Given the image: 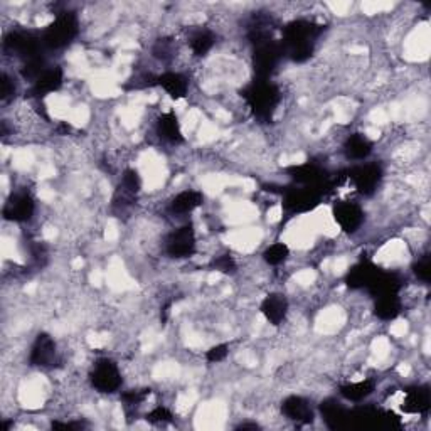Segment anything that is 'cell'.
<instances>
[{"label": "cell", "instance_id": "ba28073f", "mask_svg": "<svg viewBox=\"0 0 431 431\" xmlns=\"http://www.w3.org/2000/svg\"><path fill=\"white\" fill-rule=\"evenodd\" d=\"M349 179L356 185V189L364 196H370L377 189L382 179V170L377 163H364L357 165L349 172Z\"/></svg>", "mask_w": 431, "mask_h": 431}, {"label": "cell", "instance_id": "e575fe53", "mask_svg": "<svg viewBox=\"0 0 431 431\" xmlns=\"http://www.w3.org/2000/svg\"><path fill=\"white\" fill-rule=\"evenodd\" d=\"M227 352H230V347L226 344H219V346L211 347L206 357H208L209 362H221L227 357Z\"/></svg>", "mask_w": 431, "mask_h": 431}, {"label": "cell", "instance_id": "83f0119b", "mask_svg": "<svg viewBox=\"0 0 431 431\" xmlns=\"http://www.w3.org/2000/svg\"><path fill=\"white\" fill-rule=\"evenodd\" d=\"M214 46V36L209 31H199L196 32L191 39V49L196 56L208 54Z\"/></svg>", "mask_w": 431, "mask_h": 431}, {"label": "cell", "instance_id": "e0dca14e", "mask_svg": "<svg viewBox=\"0 0 431 431\" xmlns=\"http://www.w3.org/2000/svg\"><path fill=\"white\" fill-rule=\"evenodd\" d=\"M63 77L64 76L61 68H49V70H46L36 81H34L31 93L34 96L41 98L49 93L58 92L63 85Z\"/></svg>", "mask_w": 431, "mask_h": 431}, {"label": "cell", "instance_id": "1f68e13d", "mask_svg": "<svg viewBox=\"0 0 431 431\" xmlns=\"http://www.w3.org/2000/svg\"><path fill=\"white\" fill-rule=\"evenodd\" d=\"M172 418H174L172 416V413L163 406L155 408L146 415V420H149L150 423H170Z\"/></svg>", "mask_w": 431, "mask_h": 431}, {"label": "cell", "instance_id": "cb8c5ba5", "mask_svg": "<svg viewBox=\"0 0 431 431\" xmlns=\"http://www.w3.org/2000/svg\"><path fill=\"white\" fill-rule=\"evenodd\" d=\"M202 204V194L197 191H184L177 194L174 199L170 201L169 208L172 213L175 214H187L192 213L194 209H197Z\"/></svg>", "mask_w": 431, "mask_h": 431}, {"label": "cell", "instance_id": "7402d4cb", "mask_svg": "<svg viewBox=\"0 0 431 431\" xmlns=\"http://www.w3.org/2000/svg\"><path fill=\"white\" fill-rule=\"evenodd\" d=\"M344 152H346V157L352 161H364L373 152V144L362 133H354L344 144Z\"/></svg>", "mask_w": 431, "mask_h": 431}, {"label": "cell", "instance_id": "8d00e7d4", "mask_svg": "<svg viewBox=\"0 0 431 431\" xmlns=\"http://www.w3.org/2000/svg\"><path fill=\"white\" fill-rule=\"evenodd\" d=\"M248 428L258 430V425H241V426H239V430H248Z\"/></svg>", "mask_w": 431, "mask_h": 431}, {"label": "cell", "instance_id": "d6986e66", "mask_svg": "<svg viewBox=\"0 0 431 431\" xmlns=\"http://www.w3.org/2000/svg\"><path fill=\"white\" fill-rule=\"evenodd\" d=\"M157 133L162 140L169 142V144H180L184 140L182 130H180L179 118L174 113H163L157 120Z\"/></svg>", "mask_w": 431, "mask_h": 431}, {"label": "cell", "instance_id": "5b68a950", "mask_svg": "<svg viewBox=\"0 0 431 431\" xmlns=\"http://www.w3.org/2000/svg\"><path fill=\"white\" fill-rule=\"evenodd\" d=\"M89 379H92L94 389L106 394L115 393L122 386V374H120L118 366L111 359H108V357H103V359L94 362Z\"/></svg>", "mask_w": 431, "mask_h": 431}, {"label": "cell", "instance_id": "484cf974", "mask_svg": "<svg viewBox=\"0 0 431 431\" xmlns=\"http://www.w3.org/2000/svg\"><path fill=\"white\" fill-rule=\"evenodd\" d=\"M140 187H142V179H140L139 172H137L135 169H127L123 172L122 184H120L116 196L122 197L123 201L132 202L133 197L140 192Z\"/></svg>", "mask_w": 431, "mask_h": 431}, {"label": "cell", "instance_id": "ac0fdd59", "mask_svg": "<svg viewBox=\"0 0 431 431\" xmlns=\"http://www.w3.org/2000/svg\"><path fill=\"white\" fill-rule=\"evenodd\" d=\"M320 411L323 420H325V423L329 425L330 428H342V426L347 425L349 418H351V413L335 399L323 401L320 404Z\"/></svg>", "mask_w": 431, "mask_h": 431}, {"label": "cell", "instance_id": "603a6c76", "mask_svg": "<svg viewBox=\"0 0 431 431\" xmlns=\"http://www.w3.org/2000/svg\"><path fill=\"white\" fill-rule=\"evenodd\" d=\"M157 81L174 100H180V98H184L185 94H187L189 81L187 77L180 75V73H165V75H162Z\"/></svg>", "mask_w": 431, "mask_h": 431}, {"label": "cell", "instance_id": "7a4b0ae2", "mask_svg": "<svg viewBox=\"0 0 431 431\" xmlns=\"http://www.w3.org/2000/svg\"><path fill=\"white\" fill-rule=\"evenodd\" d=\"M243 96L251 108L253 115L260 120H270L282 100L278 86L270 83L268 80L254 81L244 89Z\"/></svg>", "mask_w": 431, "mask_h": 431}, {"label": "cell", "instance_id": "2e32d148", "mask_svg": "<svg viewBox=\"0 0 431 431\" xmlns=\"http://www.w3.org/2000/svg\"><path fill=\"white\" fill-rule=\"evenodd\" d=\"M379 270L381 268H377V266L370 261L357 263V265H354L351 270H349L346 277L347 287L352 288V290L368 288L370 285V282L374 280V277L377 275Z\"/></svg>", "mask_w": 431, "mask_h": 431}, {"label": "cell", "instance_id": "5bb4252c", "mask_svg": "<svg viewBox=\"0 0 431 431\" xmlns=\"http://www.w3.org/2000/svg\"><path fill=\"white\" fill-rule=\"evenodd\" d=\"M56 357V344L51 335L47 334H39L36 340H34L32 349H31V361L32 366L36 368H46Z\"/></svg>", "mask_w": 431, "mask_h": 431}, {"label": "cell", "instance_id": "4dcf8cb0", "mask_svg": "<svg viewBox=\"0 0 431 431\" xmlns=\"http://www.w3.org/2000/svg\"><path fill=\"white\" fill-rule=\"evenodd\" d=\"M213 268L221 271V273H235L236 271V263L235 260H232V256H230V254H223V256L216 258V260L213 261Z\"/></svg>", "mask_w": 431, "mask_h": 431}, {"label": "cell", "instance_id": "f546056e", "mask_svg": "<svg viewBox=\"0 0 431 431\" xmlns=\"http://www.w3.org/2000/svg\"><path fill=\"white\" fill-rule=\"evenodd\" d=\"M44 59H42V56H34V58L27 59V61L24 63V68L20 70V75H23V77H25V80H32L36 81L39 76L44 73Z\"/></svg>", "mask_w": 431, "mask_h": 431}, {"label": "cell", "instance_id": "d6a6232c", "mask_svg": "<svg viewBox=\"0 0 431 431\" xmlns=\"http://www.w3.org/2000/svg\"><path fill=\"white\" fill-rule=\"evenodd\" d=\"M413 270H415V275L418 278L421 280V282L428 283L431 280V265H430V256H425L423 260H420L416 263L415 266H413Z\"/></svg>", "mask_w": 431, "mask_h": 431}, {"label": "cell", "instance_id": "44dd1931", "mask_svg": "<svg viewBox=\"0 0 431 431\" xmlns=\"http://www.w3.org/2000/svg\"><path fill=\"white\" fill-rule=\"evenodd\" d=\"M399 288H401V282L394 273H386V271L379 270L377 275L374 277L370 285L368 287V290L377 299V296L382 295H393V293H398Z\"/></svg>", "mask_w": 431, "mask_h": 431}, {"label": "cell", "instance_id": "4fadbf2b", "mask_svg": "<svg viewBox=\"0 0 431 431\" xmlns=\"http://www.w3.org/2000/svg\"><path fill=\"white\" fill-rule=\"evenodd\" d=\"M282 411L288 420L301 425H310L316 418V413H313L310 403L301 396H288L282 403Z\"/></svg>", "mask_w": 431, "mask_h": 431}, {"label": "cell", "instance_id": "9c48e42d", "mask_svg": "<svg viewBox=\"0 0 431 431\" xmlns=\"http://www.w3.org/2000/svg\"><path fill=\"white\" fill-rule=\"evenodd\" d=\"M36 202L29 194L17 192L8 197L4 206V218L12 223H25L34 216Z\"/></svg>", "mask_w": 431, "mask_h": 431}, {"label": "cell", "instance_id": "4316f807", "mask_svg": "<svg viewBox=\"0 0 431 431\" xmlns=\"http://www.w3.org/2000/svg\"><path fill=\"white\" fill-rule=\"evenodd\" d=\"M373 393H374V382L369 381V379L359 382H352V385L340 387V396H342L344 399L352 401V403H359V401L366 399Z\"/></svg>", "mask_w": 431, "mask_h": 431}, {"label": "cell", "instance_id": "8992f818", "mask_svg": "<svg viewBox=\"0 0 431 431\" xmlns=\"http://www.w3.org/2000/svg\"><path fill=\"white\" fill-rule=\"evenodd\" d=\"M322 199V191L317 187H301V189H290L285 194V199H283V208L288 213L293 214H301L308 213V211L316 209L320 204Z\"/></svg>", "mask_w": 431, "mask_h": 431}, {"label": "cell", "instance_id": "836d02e7", "mask_svg": "<svg viewBox=\"0 0 431 431\" xmlns=\"http://www.w3.org/2000/svg\"><path fill=\"white\" fill-rule=\"evenodd\" d=\"M149 394H150V389H132V391H128V393H125L122 396V399L127 404H130V406H135V404L144 403V401L149 398Z\"/></svg>", "mask_w": 431, "mask_h": 431}, {"label": "cell", "instance_id": "6da1fadb", "mask_svg": "<svg viewBox=\"0 0 431 431\" xmlns=\"http://www.w3.org/2000/svg\"><path fill=\"white\" fill-rule=\"evenodd\" d=\"M323 31L322 25L308 23V20H293L283 31L282 46L283 56L290 58L295 63L307 61L313 54L317 37Z\"/></svg>", "mask_w": 431, "mask_h": 431}, {"label": "cell", "instance_id": "7c38bea8", "mask_svg": "<svg viewBox=\"0 0 431 431\" xmlns=\"http://www.w3.org/2000/svg\"><path fill=\"white\" fill-rule=\"evenodd\" d=\"M288 175L305 187H317L320 189L325 184L327 175L325 170H322L320 167L316 165V163H301V165H293L288 169Z\"/></svg>", "mask_w": 431, "mask_h": 431}, {"label": "cell", "instance_id": "8fae6325", "mask_svg": "<svg viewBox=\"0 0 431 431\" xmlns=\"http://www.w3.org/2000/svg\"><path fill=\"white\" fill-rule=\"evenodd\" d=\"M4 47H6L7 51H11L12 54L24 58L25 61L34 58V56H39L37 39L29 32H11L8 36H6Z\"/></svg>", "mask_w": 431, "mask_h": 431}, {"label": "cell", "instance_id": "52a82bcc", "mask_svg": "<svg viewBox=\"0 0 431 431\" xmlns=\"http://www.w3.org/2000/svg\"><path fill=\"white\" fill-rule=\"evenodd\" d=\"M167 254L172 258H189L196 253V232L191 224L179 227L174 232H170L165 243Z\"/></svg>", "mask_w": 431, "mask_h": 431}, {"label": "cell", "instance_id": "3957f363", "mask_svg": "<svg viewBox=\"0 0 431 431\" xmlns=\"http://www.w3.org/2000/svg\"><path fill=\"white\" fill-rule=\"evenodd\" d=\"M77 17L73 12H63L56 17L53 24L47 25L42 34V44L49 49H61L77 36Z\"/></svg>", "mask_w": 431, "mask_h": 431}, {"label": "cell", "instance_id": "d590c367", "mask_svg": "<svg viewBox=\"0 0 431 431\" xmlns=\"http://www.w3.org/2000/svg\"><path fill=\"white\" fill-rule=\"evenodd\" d=\"M14 93H15L14 83L11 81V77H8L7 75H4L2 76V100L7 101Z\"/></svg>", "mask_w": 431, "mask_h": 431}, {"label": "cell", "instance_id": "277c9868", "mask_svg": "<svg viewBox=\"0 0 431 431\" xmlns=\"http://www.w3.org/2000/svg\"><path fill=\"white\" fill-rule=\"evenodd\" d=\"M283 58L282 46L278 42L266 39V41L256 42V49L253 54V68L258 80H268L277 70L280 59Z\"/></svg>", "mask_w": 431, "mask_h": 431}, {"label": "cell", "instance_id": "9a60e30c", "mask_svg": "<svg viewBox=\"0 0 431 431\" xmlns=\"http://www.w3.org/2000/svg\"><path fill=\"white\" fill-rule=\"evenodd\" d=\"M261 313L273 325H280L285 320L288 313V301L282 293H270L265 300L261 301Z\"/></svg>", "mask_w": 431, "mask_h": 431}, {"label": "cell", "instance_id": "f1b7e54d", "mask_svg": "<svg viewBox=\"0 0 431 431\" xmlns=\"http://www.w3.org/2000/svg\"><path fill=\"white\" fill-rule=\"evenodd\" d=\"M288 256H290V248H288L285 243L271 244V246L266 248L265 253H263V260L271 266L282 265L283 261H287Z\"/></svg>", "mask_w": 431, "mask_h": 431}, {"label": "cell", "instance_id": "ffe728a7", "mask_svg": "<svg viewBox=\"0 0 431 431\" xmlns=\"http://www.w3.org/2000/svg\"><path fill=\"white\" fill-rule=\"evenodd\" d=\"M431 399L428 387H411L406 391L403 401V409L406 413H426L430 409Z\"/></svg>", "mask_w": 431, "mask_h": 431}, {"label": "cell", "instance_id": "30bf717a", "mask_svg": "<svg viewBox=\"0 0 431 431\" xmlns=\"http://www.w3.org/2000/svg\"><path fill=\"white\" fill-rule=\"evenodd\" d=\"M334 219L346 232H356L364 223V211L356 202H339L334 208Z\"/></svg>", "mask_w": 431, "mask_h": 431}, {"label": "cell", "instance_id": "d4e9b609", "mask_svg": "<svg viewBox=\"0 0 431 431\" xmlns=\"http://www.w3.org/2000/svg\"><path fill=\"white\" fill-rule=\"evenodd\" d=\"M374 313H376L381 320H394V318L401 313V300H399L398 293L377 296L376 307H374Z\"/></svg>", "mask_w": 431, "mask_h": 431}]
</instances>
